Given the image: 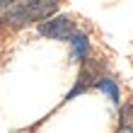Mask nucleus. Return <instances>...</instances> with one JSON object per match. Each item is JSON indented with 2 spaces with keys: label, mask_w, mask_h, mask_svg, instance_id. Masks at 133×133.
<instances>
[{
  "label": "nucleus",
  "mask_w": 133,
  "mask_h": 133,
  "mask_svg": "<svg viewBox=\"0 0 133 133\" xmlns=\"http://www.w3.org/2000/svg\"><path fill=\"white\" fill-rule=\"evenodd\" d=\"M65 41L70 44V53H73L75 61H80V63H82V61H87V53H90V39H87V34H85V32H77V29H75V32L70 34Z\"/></svg>",
  "instance_id": "7ed1b4c3"
},
{
  "label": "nucleus",
  "mask_w": 133,
  "mask_h": 133,
  "mask_svg": "<svg viewBox=\"0 0 133 133\" xmlns=\"http://www.w3.org/2000/svg\"><path fill=\"white\" fill-rule=\"evenodd\" d=\"M36 32L41 34V36L65 41V39L75 32V22H73V17H68V15H53V17L44 19L41 24L36 27Z\"/></svg>",
  "instance_id": "f03ea898"
},
{
  "label": "nucleus",
  "mask_w": 133,
  "mask_h": 133,
  "mask_svg": "<svg viewBox=\"0 0 133 133\" xmlns=\"http://www.w3.org/2000/svg\"><path fill=\"white\" fill-rule=\"evenodd\" d=\"M61 7V0H22V3L7 7L5 15H3V22L5 24H12V27H24V24H32V22H44L53 17Z\"/></svg>",
  "instance_id": "f257e3e1"
},
{
  "label": "nucleus",
  "mask_w": 133,
  "mask_h": 133,
  "mask_svg": "<svg viewBox=\"0 0 133 133\" xmlns=\"http://www.w3.org/2000/svg\"><path fill=\"white\" fill-rule=\"evenodd\" d=\"M95 87L99 92H104V95H109V99H111L116 107L121 104V92H119L116 80H111V77H97V80H95Z\"/></svg>",
  "instance_id": "20e7f679"
},
{
  "label": "nucleus",
  "mask_w": 133,
  "mask_h": 133,
  "mask_svg": "<svg viewBox=\"0 0 133 133\" xmlns=\"http://www.w3.org/2000/svg\"><path fill=\"white\" fill-rule=\"evenodd\" d=\"M17 3H22V0H0V10H7V7H12Z\"/></svg>",
  "instance_id": "39448f33"
}]
</instances>
